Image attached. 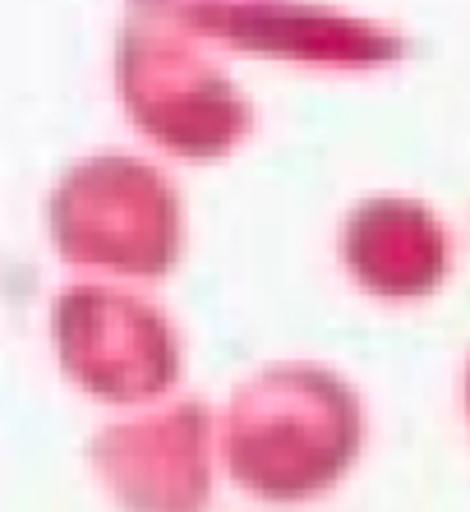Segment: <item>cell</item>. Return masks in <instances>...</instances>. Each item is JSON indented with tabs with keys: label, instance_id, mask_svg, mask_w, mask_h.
Returning <instances> with one entry per match:
<instances>
[{
	"label": "cell",
	"instance_id": "cell-1",
	"mask_svg": "<svg viewBox=\"0 0 470 512\" xmlns=\"http://www.w3.org/2000/svg\"><path fill=\"white\" fill-rule=\"evenodd\" d=\"M360 453V402L337 374L286 365L245 383L231 402V476L263 499L332 489Z\"/></svg>",
	"mask_w": 470,
	"mask_h": 512
},
{
	"label": "cell",
	"instance_id": "cell-2",
	"mask_svg": "<svg viewBox=\"0 0 470 512\" xmlns=\"http://www.w3.org/2000/svg\"><path fill=\"white\" fill-rule=\"evenodd\" d=\"M51 231L74 263L162 277L180 245L176 194L157 171L125 157L83 162L51 199Z\"/></svg>",
	"mask_w": 470,
	"mask_h": 512
},
{
	"label": "cell",
	"instance_id": "cell-3",
	"mask_svg": "<svg viewBox=\"0 0 470 512\" xmlns=\"http://www.w3.org/2000/svg\"><path fill=\"white\" fill-rule=\"evenodd\" d=\"M120 84L143 130L185 157H217L249 130V107L231 84L153 24L130 28L120 42Z\"/></svg>",
	"mask_w": 470,
	"mask_h": 512
},
{
	"label": "cell",
	"instance_id": "cell-4",
	"mask_svg": "<svg viewBox=\"0 0 470 512\" xmlns=\"http://www.w3.org/2000/svg\"><path fill=\"white\" fill-rule=\"evenodd\" d=\"M60 365L106 402H143L176 379V337L143 300L79 286L51 314Z\"/></svg>",
	"mask_w": 470,
	"mask_h": 512
},
{
	"label": "cell",
	"instance_id": "cell-5",
	"mask_svg": "<svg viewBox=\"0 0 470 512\" xmlns=\"http://www.w3.org/2000/svg\"><path fill=\"white\" fill-rule=\"evenodd\" d=\"M176 19L254 56H291L309 65H341V70L388 65L406 51V42L388 28L355 14L309 10V5H222L217 0V5L180 10Z\"/></svg>",
	"mask_w": 470,
	"mask_h": 512
},
{
	"label": "cell",
	"instance_id": "cell-6",
	"mask_svg": "<svg viewBox=\"0 0 470 512\" xmlns=\"http://www.w3.org/2000/svg\"><path fill=\"white\" fill-rule=\"evenodd\" d=\"M341 254L355 282L383 300H420L447 277V231L424 203L378 199L346 217Z\"/></svg>",
	"mask_w": 470,
	"mask_h": 512
},
{
	"label": "cell",
	"instance_id": "cell-7",
	"mask_svg": "<svg viewBox=\"0 0 470 512\" xmlns=\"http://www.w3.org/2000/svg\"><path fill=\"white\" fill-rule=\"evenodd\" d=\"M116 439L130 448L116 453L102 443V466L111 485L130 503H157V508H180V503H199L208 485V466H203V416L199 406H180L176 416H153V425L139 429H111Z\"/></svg>",
	"mask_w": 470,
	"mask_h": 512
},
{
	"label": "cell",
	"instance_id": "cell-8",
	"mask_svg": "<svg viewBox=\"0 0 470 512\" xmlns=\"http://www.w3.org/2000/svg\"><path fill=\"white\" fill-rule=\"evenodd\" d=\"M143 14H180V10H194V5H217V0H139Z\"/></svg>",
	"mask_w": 470,
	"mask_h": 512
},
{
	"label": "cell",
	"instance_id": "cell-9",
	"mask_svg": "<svg viewBox=\"0 0 470 512\" xmlns=\"http://www.w3.org/2000/svg\"><path fill=\"white\" fill-rule=\"evenodd\" d=\"M466 397H470V383H466Z\"/></svg>",
	"mask_w": 470,
	"mask_h": 512
}]
</instances>
